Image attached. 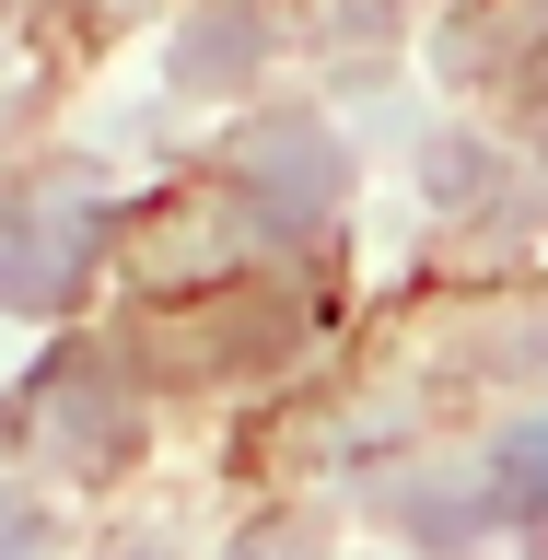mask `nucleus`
<instances>
[{
    "mask_svg": "<svg viewBox=\"0 0 548 560\" xmlns=\"http://www.w3.org/2000/svg\"><path fill=\"white\" fill-rule=\"evenodd\" d=\"M94 245H105V210L94 199H70V187H35V199L0 210V304H70L82 292V269H94Z\"/></svg>",
    "mask_w": 548,
    "mask_h": 560,
    "instance_id": "obj_1",
    "label": "nucleus"
},
{
    "mask_svg": "<svg viewBox=\"0 0 548 560\" xmlns=\"http://www.w3.org/2000/svg\"><path fill=\"white\" fill-rule=\"evenodd\" d=\"M234 175L257 187V210H269L280 234H292V222H315V210L339 199V152H327L304 117H269L257 140H234Z\"/></svg>",
    "mask_w": 548,
    "mask_h": 560,
    "instance_id": "obj_2",
    "label": "nucleus"
},
{
    "mask_svg": "<svg viewBox=\"0 0 548 560\" xmlns=\"http://www.w3.org/2000/svg\"><path fill=\"white\" fill-rule=\"evenodd\" d=\"M35 432H47L59 455H82V467L129 444V397L105 385V362H94V350H59V362L35 374Z\"/></svg>",
    "mask_w": 548,
    "mask_h": 560,
    "instance_id": "obj_3",
    "label": "nucleus"
},
{
    "mask_svg": "<svg viewBox=\"0 0 548 560\" xmlns=\"http://www.w3.org/2000/svg\"><path fill=\"white\" fill-rule=\"evenodd\" d=\"M245 59H257V24H245V12H234V24H199L187 47H175V70H187V82H210V70H245Z\"/></svg>",
    "mask_w": 548,
    "mask_h": 560,
    "instance_id": "obj_4",
    "label": "nucleus"
},
{
    "mask_svg": "<svg viewBox=\"0 0 548 560\" xmlns=\"http://www.w3.org/2000/svg\"><path fill=\"white\" fill-rule=\"evenodd\" d=\"M502 514H514V525H548V444H514V455H502Z\"/></svg>",
    "mask_w": 548,
    "mask_h": 560,
    "instance_id": "obj_5",
    "label": "nucleus"
},
{
    "mask_svg": "<svg viewBox=\"0 0 548 560\" xmlns=\"http://www.w3.org/2000/svg\"><path fill=\"white\" fill-rule=\"evenodd\" d=\"M0 560H35V514L12 502V490H0Z\"/></svg>",
    "mask_w": 548,
    "mask_h": 560,
    "instance_id": "obj_6",
    "label": "nucleus"
},
{
    "mask_svg": "<svg viewBox=\"0 0 548 560\" xmlns=\"http://www.w3.org/2000/svg\"><path fill=\"white\" fill-rule=\"evenodd\" d=\"M385 12H397V0H350V24H385Z\"/></svg>",
    "mask_w": 548,
    "mask_h": 560,
    "instance_id": "obj_7",
    "label": "nucleus"
},
{
    "mask_svg": "<svg viewBox=\"0 0 548 560\" xmlns=\"http://www.w3.org/2000/svg\"><path fill=\"white\" fill-rule=\"evenodd\" d=\"M537 129H548V70H537Z\"/></svg>",
    "mask_w": 548,
    "mask_h": 560,
    "instance_id": "obj_8",
    "label": "nucleus"
}]
</instances>
